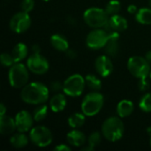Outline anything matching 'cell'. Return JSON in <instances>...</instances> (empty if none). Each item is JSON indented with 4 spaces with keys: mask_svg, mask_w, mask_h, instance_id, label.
I'll list each match as a JSON object with an SVG mask.
<instances>
[{
    "mask_svg": "<svg viewBox=\"0 0 151 151\" xmlns=\"http://www.w3.org/2000/svg\"><path fill=\"white\" fill-rule=\"evenodd\" d=\"M103 136L111 142H116L122 139L125 133V126L120 117L112 116L106 119L102 125Z\"/></svg>",
    "mask_w": 151,
    "mask_h": 151,
    "instance_id": "obj_2",
    "label": "cell"
},
{
    "mask_svg": "<svg viewBox=\"0 0 151 151\" xmlns=\"http://www.w3.org/2000/svg\"><path fill=\"white\" fill-rule=\"evenodd\" d=\"M47 115H48V106L45 104L38 105L33 111V117L35 121L36 122L42 121L43 119H45Z\"/></svg>",
    "mask_w": 151,
    "mask_h": 151,
    "instance_id": "obj_25",
    "label": "cell"
},
{
    "mask_svg": "<svg viewBox=\"0 0 151 151\" xmlns=\"http://www.w3.org/2000/svg\"><path fill=\"white\" fill-rule=\"evenodd\" d=\"M127 69L129 73L135 78H148L150 73V64L141 56H133L127 61Z\"/></svg>",
    "mask_w": 151,
    "mask_h": 151,
    "instance_id": "obj_6",
    "label": "cell"
},
{
    "mask_svg": "<svg viewBox=\"0 0 151 151\" xmlns=\"http://www.w3.org/2000/svg\"><path fill=\"white\" fill-rule=\"evenodd\" d=\"M135 19L142 25H151V8L143 7L135 13Z\"/></svg>",
    "mask_w": 151,
    "mask_h": 151,
    "instance_id": "obj_23",
    "label": "cell"
},
{
    "mask_svg": "<svg viewBox=\"0 0 151 151\" xmlns=\"http://www.w3.org/2000/svg\"><path fill=\"white\" fill-rule=\"evenodd\" d=\"M29 140L34 145L39 148H46L52 143L53 135L48 127L44 126H36L30 130Z\"/></svg>",
    "mask_w": 151,
    "mask_h": 151,
    "instance_id": "obj_8",
    "label": "cell"
},
{
    "mask_svg": "<svg viewBox=\"0 0 151 151\" xmlns=\"http://www.w3.org/2000/svg\"><path fill=\"white\" fill-rule=\"evenodd\" d=\"M134 111V105L131 100L123 99L117 105V114L121 119L131 116Z\"/></svg>",
    "mask_w": 151,
    "mask_h": 151,
    "instance_id": "obj_18",
    "label": "cell"
},
{
    "mask_svg": "<svg viewBox=\"0 0 151 151\" xmlns=\"http://www.w3.org/2000/svg\"><path fill=\"white\" fill-rule=\"evenodd\" d=\"M21 11L26 12H30L35 8V1L34 0H22L20 4Z\"/></svg>",
    "mask_w": 151,
    "mask_h": 151,
    "instance_id": "obj_30",
    "label": "cell"
},
{
    "mask_svg": "<svg viewBox=\"0 0 151 151\" xmlns=\"http://www.w3.org/2000/svg\"><path fill=\"white\" fill-rule=\"evenodd\" d=\"M66 107V97L61 93L54 95L50 100V108L53 112H61Z\"/></svg>",
    "mask_w": 151,
    "mask_h": 151,
    "instance_id": "obj_17",
    "label": "cell"
},
{
    "mask_svg": "<svg viewBox=\"0 0 151 151\" xmlns=\"http://www.w3.org/2000/svg\"><path fill=\"white\" fill-rule=\"evenodd\" d=\"M86 115L81 111V112H75L73 114H72L69 118H68V125L69 127H71L73 129H78L80 127H81L86 121Z\"/></svg>",
    "mask_w": 151,
    "mask_h": 151,
    "instance_id": "obj_22",
    "label": "cell"
},
{
    "mask_svg": "<svg viewBox=\"0 0 151 151\" xmlns=\"http://www.w3.org/2000/svg\"><path fill=\"white\" fill-rule=\"evenodd\" d=\"M109 40V35L104 28H94L86 37V44L91 50L104 48Z\"/></svg>",
    "mask_w": 151,
    "mask_h": 151,
    "instance_id": "obj_10",
    "label": "cell"
},
{
    "mask_svg": "<svg viewBox=\"0 0 151 151\" xmlns=\"http://www.w3.org/2000/svg\"><path fill=\"white\" fill-rule=\"evenodd\" d=\"M35 119L33 114L29 113L27 111H20L15 116V123L18 132L27 133L30 131L33 127V123Z\"/></svg>",
    "mask_w": 151,
    "mask_h": 151,
    "instance_id": "obj_12",
    "label": "cell"
},
{
    "mask_svg": "<svg viewBox=\"0 0 151 151\" xmlns=\"http://www.w3.org/2000/svg\"><path fill=\"white\" fill-rule=\"evenodd\" d=\"M54 150L56 151H71L72 150V149H71V147L70 146H68V145H66V144H58V146H56L55 148H54Z\"/></svg>",
    "mask_w": 151,
    "mask_h": 151,
    "instance_id": "obj_33",
    "label": "cell"
},
{
    "mask_svg": "<svg viewBox=\"0 0 151 151\" xmlns=\"http://www.w3.org/2000/svg\"><path fill=\"white\" fill-rule=\"evenodd\" d=\"M96 73L102 77H108L113 72V63L108 55H101L95 61Z\"/></svg>",
    "mask_w": 151,
    "mask_h": 151,
    "instance_id": "obj_13",
    "label": "cell"
},
{
    "mask_svg": "<svg viewBox=\"0 0 151 151\" xmlns=\"http://www.w3.org/2000/svg\"><path fill=\"white\" fill-rule=\"evenodd\" d=\"M110 16L104 9L99 7L88 8L83 13L85 23L92 28H103L109 21Z\"/></svg>",
    "mask_w": 151,
    "mask_h": 151,
    "instance_id": "obj_5",
    "label": "cell"
},
{
    "mask_svg": "<svg viewBox=\"0 0 151 151\" xmlns=\"http://www.w3.org/2000/svg\"><path fill=\"white\" fill-rule=\"evenodd\" d=\"M145 58L149 61V63L151 64V50H149L147 53H146V55H145Z\"/></svg>",
    "mask_w": 151,
    "mask_h": 151,
    "instance_id": "obj_37",
    "label": "cell"
},
{
    "mask_svg": "<svg viewBox=\"0 0 151 151\" xmlns=\"http://www.w3.org/2000/svg\"><path fill=\"white\" fill-rule=\"evenodd\" d=\"M28 70L37 75L46 73L50 69L49 61L40 52H33L27 60Z\"/></svg>",
    "mask_w": 151,
    "mask_h": 151,
    "instance_id": "obj_9",
    "label": "cell"
},
{
    "mask_svg": "<svg viewBox=\"0 0 151 151\" xmlns=\"http://www.w3.org/2000/svg\"><path fill=\"white\" fill-rule=\"evenodd\" d=\"M49 94L50 90L44 84L41 82H30L21 88L20 98L26 104L40 105L48 101Z\"/></svg>",
    "mask_w": 151,
    "mask_h": 151,
    "instance_id": "obj_1",
    "label": "cell"
},
{
    "mask_svg": "<svg viewBox=\"0 0 151 151\" xmlns=\"http://www.w3.org/2000/svg\"><path fill=\"white\" fill-rule=\"evenodd\" d=\"M104 97L98 91L91 92L85 96L81 108V111L87 117H94L101 111L104 107Z\"/></svg>",
    "mask_w": 151,
    "mask_h": 151,
    "instance_id": "obj_3",
    "label": "cell"
},
{
    "mask_svg": "<svg viewBox=\"0 0 151 151\" xmlns=\"http://www.w3.org/2000/svg\"><path fill=\"white\" fill-rule=\"evenodd\" d=\"M149 4H150V7L151 8V0H149Z\"/></svg>",
    "mask_w": 151,
    "mask_h": 151,
    "instance_id": "obj_39",
    "label": "cell"
},
{
    "mask_svg": "<svg viewBox=\"0 0 151 151\" xmlns=\"http://www.w3.org/2000/svg\"><path fill=\"white\" fill-rule=\"evenodd\" d=\"M32 50H33V52H40V48L38 45H34L32 47Z\"/></svg>",
    "mask_w": 151,
    "mask_h": 151,
    "instance_id": "obj_38",
    "label": "cell"
},
{
    "mask_svg": "<svg viewBox=\"0 0 151 151\" xmlns=\"http://www.w3.org/2000/svg\"><path fill=\"white\" fill-rule=\"evenodd\" d=\"M67 142L73 147H82L87 142V137L83 132L78 129H73L70 131L66 135Z\"/></svg>",
    "mask_w": 151,
    "mask_h": 151,
    "instance_id": "obj_15",
    "label": "cell"
},
{
    "mask_svg": "<svg viewBox=\"0 0 151 151\" xmlns=\"http://www.w3.org/2000/svg\"><path fill=\"white\" fill-rule=\"evenodd\" d=\"M50 89L54 91V92H58V91L63 89V84H61L58 81H55L50 83Z\"/></svg>",
    "mask_w": 151,
    "mask_h": 151,
    "instance_id": "obj_32",
    "label": "cell"
},
{
    "mask_svg": "<svg viewBox=\"0 0 151 151\" xmlns=\"http://www.w3.org/2000/svg\"><path fill=\"white\" fill-rule=\"evenodd\" d=\"M0 62L5 67H11L15 64V60L11 53H2L0 56Z\"/></svg>",
    "mask_w": 151,
    "mask_h": 151,
    "instance_id": "obj_29",
    "label": "cell"
},
{
    "mask_svg": "<svg viewBox=\"0 0 151 151\" xmlns=\"http://www.w3.org/2000/svg\"><path fill=\"white\" fill-rule=\"evenodd\" d=\"M102 135L103 134H101L99 132H94V133H92L88 136V145H89L92 148L96 149L101 143Z\"/></svg>",
    "mask_w": 151,
    "mask_h": 151,
    "instance_id": "obj_28",
    "label": "cell"
},
{
    "mask_svg": "<svg viewBox=\"0 0 151 151\" xmlns=\"http://www.w3.org/2000/svg\"><path fill=\"white\" fill-rule=\"evenodd\" d=\"M50 44L58 51L65 52L69 50V42L67 39L60 34H54L50 36Z\"/></svg>",
    "mask_w": 151,
    "mask_h": 151,
    "instance_id": "obj_19",
    "label": "cell"
},
{
    "mask_svg": "<svg viewBox=\"0 0 151 151\" xmlns=\"http://www.w3.org/2000/svg\"><path fill=\"white\" fill-rule=\"evenodd\" d=\"M139 107L144 112H151V92H148L142 96L139 102Z\"/></svg>",
    "mask_w": 151,
    "mask_h": 151,
    "instance_id": "obj_26",
    "label": "cell"
},
{
    "mask_svg": "<svg viewBox=\"0 0 151 151\" xmlns=\"http://www.w3.org/2000/svg\"><path fill=\"white\" fill-rule=\"evenodd\" d=\"M17 130L15 119L4 115L0 117V134L2 135H9Z\"/></svg>",
    "mask_w": 151,
    "mask_h": 151,
    "instance_id": "obj_16",
    "label": "cell"
},
{
    "mask_svg": "<svg viewBox=\"0 0 151 151\" xmlns=\"http://www.w3.org/2000/svg\"><path fill=\"white\" fill-rule=\"evenodd\" d=\"M86 86L85 78L79 74L74 73L70 75L63 83L64 93L71 97H78L82 95Z\"/></svg>",
    "mask_w": 151,
    "mask_h": 151,
    "instance_id": "obj_7",
    "label": "cell"
},
{
    "mask_svg": "<svg viewBox=\"0 0 151 151\" xmlns=\"http://www.w3.org/2000/svg\"><path fill=\"white\" fill-rule=\"evenodd\" d=\"M6 111H7V110H6L5 105H4V104H0V117L6 115Z\"/></svg>",
    "mask_w": 151,
    "mask_h": 151,
    "instance_id": "obj_35",
    "label": "cell"
},
{
    "mask_svg": "<svg viewBox=\"0 0 151 151\" xmlns=\"http://www.w3.org/2000/svg\"><path fill=\"white\" fill-rule=\"evenodd\" d=\"M66 54H67V56H68L70 58H74L76 57V53H75V51L73 50H68L66 51Z\"/></svg>",
    "mask_w": 151,
    "mask_h": 151,
    "instance_id": "obj_36",
    "label": "cell"
},
{
    "mask_svg": "<svg viewBox=\"0 0 151 151\" xmlns=\"http://www.w3.org/2000/svg\"><path fill=\"white\" fill-rule=\"evenodd\" d=\"M85 81H86V85L93 91H99L102 88V86H103L102 81L95 74H92V73L87 74L85 77Z\"/></svg>",
    "mask_w": 151,
    "mask_h": 151,
    "instance_id": "obj_24",
    "label": "cell"
},
{
    "mask_svg": "<svg viewBox=\"0 0 151 151\" xmlns=\"http://www.w3.org/2000/svg\"><path fill=\"white\" fill-rule=\"evenodd\" d=\"M121 9V4L119 0H111L109 1V3L106 4L104 10L105 12L108 13L109 16L114 15V14H118L119 12Z\"/></svg>",
    "mask_w": 151,
    "mask_h": 151,
    "instance_id": "obj_27",
    "label": "cell"
},
{
    "mask_svg": "<svg viewBox=\"0 0 151 151\" xmlns=\"http://www.w3.org/2000/svg\"><path fill=\"white\" fill-rule=\"evenodd\" d=\"M32 20L28 12H19L15 13L10 19V28L12 32L16 34L25 33L31 27Z\"/></svg>",
    "mask_w": 151,
    "mask_h": 151,
    "instance_id": "obj_11",
    "label": "cell"
},
{
    "mask_svg": "<svg viewBox=\"0 0 151 151\" xmlns=\"http://www.w3.org/2000/svg\"><path fill=\"white\" fill-rule=\"evenodd\" d=\"M15 60V63H19L20 61H22L23 59H25L27 55H28V48L27 46L23 43V42H19L17 43L11 53Z\"/></svg>",
    "mask_w": 151,
    "mask_h": 151,
    "instance_id": "obj_20",
    "label": "cell"
},
{
    "mask_svg": "<svg viewBox=\"0 0 151 151\" xmlns=\"http://www.w3.org/2000/svg\"><path fill=\"white\" fill-rule=\"evenodd\" d=\"M10 143L15 149H22L28 144V137L25 134V133L18 132L11 136Z\"/></svg>",
    "mask_w": 151,
    "mask_h": 151,
    "instance_id": "obj_21",
    "label": "cell"
},
{
    "mask_svg": "<svg viewBox=\"0 0 151 151\" xmlns=\"http://www.w3.org/2000/svg\"><path fill=\"white\" fill-rule=\"evenodd\" d=\"M128 27V22L126 18L119 14H114L110 16L108 23L103 27L105 31L110 32L112 30L118 31V32H122L125 31Z\"/></svg>",
    "mask_w": 151,
    "mask_h": 151,
    "instance_id": "obj_14",
    "label": "cell"
},
{
    "mask_svg": "<svg viewBox=\"0 0 151 151\" xmlns=\"http://www.w3.org/2000/svg\"><path fill=\"white\" fill-rule=\"evenodd\" d=\"M138 88L140 91H146L150 88V81H148L147 78H142L139 79L138 81Z\"/></svg>",
    "mask_w": 151,
    "mask_h": 151,
    "instance_id": "obj_31",
    "label": "cell"
},
{
    "mask_svg": "<svg viewBox=\"0 0 151 151\" xmlns=\"http://www.w3.org/2000/svg\"><path fill=\"white\" fill-rule=\"evenodd\" d=\"M28 68L22 63H15L10 67L8 78L10 85L14 88H22L27 83L29 80Z\"/></svg>",
    "mask_w": 151,
    "mask_h": 151,
    "instance_id": "obj_4",
    "label": "cell"
},
{
    "mask_svg": "<svg viewBox=\"0 0 151 151\" xmlns=\"http://www.w3.org/2000/svg\"><path fill=\"white\" fill-rule=\"evenodd\" d=\"M150 147H151V134H150Z\"/></svg>",
    "mask_w": 151,
    "mask_h": 151,
    "instance_id": "obj_40",
    "label": "cell"
},
{
    "mask_svg": "<svg viewBox=\"0 0 151 151\" xmlns=\"http://www.w3.org/2000/svg\"><path fill=\"white\" fill-rule=\"evenodd\" d=\"M150 80H151V71H150Z\"/></svg>",
    "mask_w": 151,
    "mask_h": 151,
    "instance_id": "obj_41",
    "label": "cell"
},
{
    "mask_svg": "<svg viewBox=\"0 0 151 151\" xmlns=\"http://www.w3.org/2000/svg\"><path fill=\"white\" fill-rule=\"evenodd\" d=\"M43 1H46L47 2V1H50V0H43Z\"/></svg>",
    "mask_w": 151,
    "mask_h": 151,
    "instance_id": "obj_42",
    "label": "cell"
},
{
    "mask_svg": "<svg viewBox=\"0 0 151 151\" xmlns=\"http://www.w3.org/2000/svg\"><path fill=\"white\" fill-rule=\"evenodd\" d=\"M138 8H137V6L136 5H134V4H130V5H128V7H127V12L130 13V14H134V13H136L137 12H138Z\"/></svg>",
    "mask_w": 151,
    "mask_h": 151,
    "instance_id": "obj_34",
    "label": "cell"
}]
</instances>
